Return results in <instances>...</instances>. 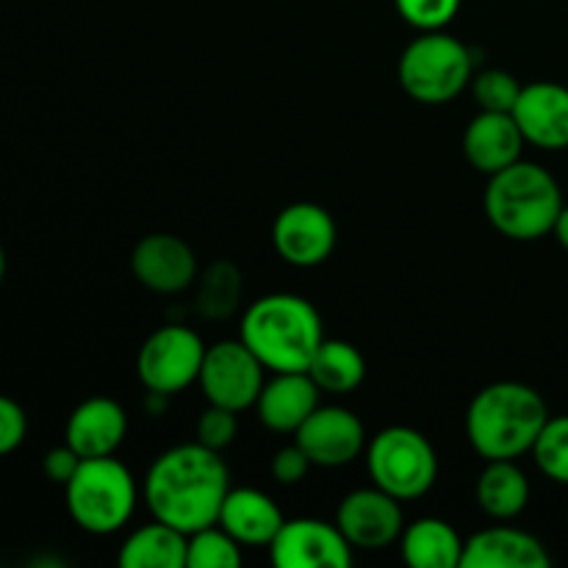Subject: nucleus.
I'll return each instance as SVG.
<instances>
[{"label": "nucleus", "mask_w": 568, "mask_h": 568, "mask_svg": "<svg viewBox=\"0 0 568 568\" xmlns=\"http://www.w3.org/2000/svg\"><path fill=\"white\" fill-rule=\"evenodd\" d=\"M231 491V475L220 453L203 444H181L153 460L144 477V503L153 519L192 532L216 525Z\"/></svg>", "instance_id": "f257e3e1"}, {"label": "nucleus", "mask_w": 568, "mask_h": 568, "mask_svg": "<svg viewBox=\"0 0 568 568\" xmlns=\"http://www.w3.org/2000/svg\"><path fill=\"white\" fill-rule=\"evenodd\" d=\"M547 419V403L536 388L499 381L475 394L466 410V436L483 460H516L532 453Z\"/></svg>", "instance_id": "f03ea898"}, {"label": "nucleus", "mask_w": 568, "mask_h": 568, "mask_svg": "<svg viewBox=\"0 0 568 568\" xmlns=\"http://www.w3.org/2000/svg\"><path fill=\"white\" fill-rule=\"evenodd\" d=\"M242 342L275 372H308L316 347L325 342L322 316L297 294H266L255 300L242 320Z\"/></svg>", "instance_id": "7ed1b4c3"}, {"label": "nucleus", "mask_w": 568, "mask_h": 568, "mask_svg": "<svg viewBox=\"0 0 568 568\" xmlns=\"http://www.w3.org/2000/svg\"><path fill=\"white\" fill-rule=\"evenodd\" d=\"M560 209L564 194L558 181L541 164L519 159L488 181V222L514 242H536L549 236Z\"/></svg>", "instance_id": "20e7f679"}, {"label": "nucleus", "mask_w": 568, "mask_h": 568, "mask_svg": "<svg viewBox=\"0 0 568 568\" xmlns=\"http://www.w3.org/2000/svg\"><path fill=\"white\" fill-rule=\"evenodd\" d=\"M64 494L72 521L92 536H111L122 530L139 503L136 480L114 455L83 458L64 486Z\"/></svg>", "instance_id": "39448f33"}, {"label": "nucleus", "mask_w": 568, "mask_h": 568, "mask_svg": "<svg viewBox=\"0 0 568 568\" xmlns=\"http://www.w3.org/2000/svg\"><path fill=\"white\" fill-rule=\"evenodd\" d=\"M399 83L425 105H444L458 98L475 75L471 50L447 31H422L399 55Z\"/></svg>", "instance_id": "423d86ee"}, {"label": "nucleus", "mask_w": 568, "mask_h": 568, "mask_svg": "<svg viewBox=\"0 0 568 568\" xmlns=\"http://www.w3.org/2000/svg\"><path fill=\"white\" fill-rule=\"evenodd\" d=\"M372 483L399 503L419 499L436 486L438 455L425 433L414 427H386L366 447Z\"/></svg>", "instance_id": "0eeeda50"}, {"label": "nucleus", "mask_w": 568, "mask_h": 568, "mask_svg": "<svg viewBox=\"0 0 568 568\" xmlns=\"http://www.w3.org/2000/svg\"><path fill=\"white\" fill-rule=\"evenodd\" d=\"M205 344L192 327L186 325H164L144 338L136 358L139 381L148 392L172 394L183 392L192 383H197L203 369Z\"/></svg>", "instance_id": "6e6552de"}, {"label": "nucleus", "mask_w": 568, "mask_h": 568, "mask_svg": "<svg viewBox=\"0 0 568 568\" xmlns=\"http://www.w3.org/2000/svg\"><path fill=\"white\" fill-rule=\"evenodd\" d=\"M209 405H222L236 414L253 408L264 388V364L255 358L253 349L239 338H225L205 347L203 369L197 377Z\"/></svg>", "instance_id": "1a4fd4ad"}, {"label": "nucleus", "mask_w": 568, "mask_h": 568, "mask_svg": "<svg viewBox=\"0 0 568 568\" xmlns=\"http://www.w3.org/2000/svg\"><path fill=\"white\" fill-rule=\"evenodd\" d=\"M270 558L277 568H347L353 566V547L338 525L288 519L272 538Z\"/></svg>", "instance_id": "9d476101"}, {"label": "nucleus", "mask_w": 568, "mask_h": 568, "mask_svg": "<svg viewBox=\"0 0 568 568\" xmlns=\"http://www.w3.org/2000/svg\"><path fill=\"white\" fill-rule=\"evenodd\" d=\"M336 222L316 203H292L275 216L272 244L286 264L311 270L325 264L336 250Z\"/></svg>", "instance_id": "9b49d317"}, {"label": "nucleus", "mask_w": 568, "mask_h": 568, "mask_svg": "<svg viewBox=\"0 0 568 568\" xmlns=\"http://www.w3.org/2000/svg\"><path fill=\"white\" fill-rule=\"evenodd\" d=\"M336 525L349 547L366 549V552L392 547L405 530L399 499L377 486L347 494L336 510Z\"/></svg>", "instance_id": "f8f14e48"}, {"label": "nucleus", "mask_w": 568, "mask_h": 568, "mask_svg": "<svg viewBox=\"0 0 568 568\" xmlns=\"http://www.w3.org/2000/svg\"><path fill=\"white\" fill-rule=\"evenodd\" d=\"M294 442L303 447L314 466L338 469V466L353 464L364 453L366 430L364 422L353 410L338 408V405H320L294 433Z\"/></svg>", "instance_id": "ddd939ff"}, {"label": "nucleus", "mask_w": 568, "mask_h": 568, "mask_svg": "<svg viewBox=\"0 0 568 568\" xmlns=\"http://www.w3.org/2000/svg\"><path fill=\"white\" fill-rule=\"evenodd\" d=\"M131 270L155 294L186 292L197 281L194 250L175 233H150L133 247Z\"/></svg>", "instance_id": "4468645a"}, {"label": "nucleus", "mask_w": 568, "mask_h": 568, "mask_svg": "<svg viewBox=\"0 0 568 568\" xmlns=\"http://www.w3.org/2000/svg\"><path fill=\"white\" fill-rule=\"evenodd\" d=\"M510 114H514L525 142L532 148H568V89L564 83H527V87H521V94Z\"/></svg>", "instance_id": "2eb2a0df"}, {"label": "nucleus", "mask_w": 568, "mask_h": 568, "mask_svg": "<svg viewBox=\"0 0 568 568\" xmlns=\"http://www.w3.org/2000/svg\"><path fill=\"white\" fill-rule=\"evenodd\" d=\"M547 547L536 536L499 525L475 532L464 541L460 568H549Z\"/></svg>", "instance_id": "dca6fc26"}, {"label": "nucleus", "mask_w": 568, "mask_h": 568, "mask_svg": "<svg viewBox=\"0 0 568 568\" xmlns=\"http://www.w3.org/2000/svg\"><path fill=\"white\" fill-rule=\"evenodd\" d=\"M320 394L308 372H275V377L264 383L253 408L261 425L272 433H297L320 408Z\"/></svg>", "instance_id": "f3484780"}, {"label": "nucleus", "mask_w": 568, "mask_h": 568, "mask_svg": "<svg viewBox=\"0 0 568 568\" xmlns=\"http://www.w3.org/2000/svg\"><path fill=\"white\" fill-rule=\"evenodd\" d=\"M525 144L514 114H505V111H480L464 133L466 161L488 178L516 164Z\"/></svg>", "instance_id": "a211bd4d"}, {"label": "nucleus", "mask_w": 568, "mask_h": 568, "mask_svg": "<svg viewBox=\"0 0 568 568\" xmlns=\"http://www.w3.org/2000/svg\"><path fill=\"white\" fill-rule=\"evenodd\" d=\"M128 433V416L116 399L89 397L70 414L64 442L81 458H105L120 449Z\"/></svg>", "instance_id": "6ab92c4d"}, {"label": "nucleus", "mask_w": 568, "mask_h": 568, "mask_svg": "<svg viewBox=\"0 0 568 568\" xmlns=\"http://www.w3.org/2000/svg\"><path fill=\"white\" fill-rule=\"evenodd\" d=\"M283 521L286 519L270 494L258 488H231L216 525L225 527L242 547H270Z\"/></svg>", "instance_id": "aec40b11"}, {"label": "nucleus", "mask_w": 568, "mask_h": 568, "mask_svg": "<svg viewBox=\"0 0 568 568\" xmlns=\"http://www.w3.org/2000/svg\"><path fill=\"white\" fill-rule=\"evenodd\" d=\"M399 549L410 568H460L464 541L449 521L425 516L405 527Z\"/></svg>", "instance_id": "412c9836"}, {"label": "nucleus", "mask_w": 568, "mask_h": 568, "mask_svg": "<svg viewBox=\"0 0 568 568\" xmlns=\"http://www.w3.org/2000/svg\"><path fill=\"white\" fill-rule=\"evenodd\" d=\"M475 499L486 516L510 521L525 514L530 503V480L516 460H486V469L477 477Z\"/></svg>", "instance_id": "4be33fe9"}, {"label": "nucleus", "mask_w": 568, "mask_h": 568, "mask_svg": "<svg viewBox=\"0 0 568 568\" xmlns=\"http://www.w3.org/2000/svg\"><path fill=\"white\" fill-rule=\"evenodd\" d=\"M186 532L153 519L125 538L116 560L122 568H186Z\"/></svg>", "instance_id": "5701e85b"}, {"label": "nucleus", "mask_w": 568, "mask_h": 568, "mask_svg": "<svg viewBox=\"0 0 568 568\" xmlns=\"http://www.w3.org/2000/svg\"><path fill=\"white\" fill-rule=\"evenodd\" d=\"M308 375L320 392L344 397L361 388L366 377V361L355 344L344 338H325L311 358Z\"/></svg>", "instance_id": "b1692460"}, {"label": "nucleus", "mask_w": 568, "mask_h": 568, "mask_svg": "<svg viewBox=\"0 0 568 568\" xmlns=\"http://www.w3.org/2000/svg\"><path fill=\"white\" fill-rule=\"evenodd\" d=\"M242 297V272L231 261H216L197 281V311L205 320H227Z\"/></svg>", "instance_id": "393cba45"}, {"label": "nucleus", "mask_w": 568, "mask_h": 568, "mask_svg": "<svg viewBox=\"0 0 568 568\" xmlns=\"http://www.w3.org/2000/svg\"><path fill=\"white\" fill-rule=\"evenodd\" d=\"M242 566V544L222 525L192 532L186 541V568H236Z\"/></svg>", "instance_id": "a878e982"}, {"label": "nucleus", "mask_w": 568, "mask_h": 568, "mask_svg": "<svg viewBox=\"0 0 568 568\" xmlns=\"http://www.w3.org/2000/svg\"><path fill=\"white\" fill-rule=\"evenodd\" d=\"M532 458L549 480L568 486V416H549L532 444Z\"/></svg>", "instance_id": "bb28decb"}, {"label": "nucleus", "mask_w": 568, "mask_h": 568, "mask_svg": "<svg viewBox=\"0 0 568 568\" xmlns=\"http://www.w3.org/2000/svg\"><path fill=\"white\" fill-rule=\"evenodd\" d=\"M471 94L480 111H505L510 114L521 94V83L505 70H483L471 75Z\"/></svg>", "instance_id": "cd10ccee"}, {"label": "nucleus", "mask_w": 568, "mask_h": 568, "mask_svg": "<svg viewBox=\"0 0 568 568\" xmlns=\"http://www.w3.org/2000/svg\"><path fill=\"white\" fill-rule=\"evenodd\" d=\"M399 17L416 31H444L455 20L460 0H394Z\"/></svg>", "instance_id": "c85d7f7f"}, {"label": "nucleus", "mask_w": 568, "mask_h": 568, "mask_svg": "<svg viewBox=\"0 0 568 568\" xmlns=\"http://www.w3.org/2000/svg\"><path fill=\"white\" fill-rule=\"evenodd\" d=\"M239 433V419L236 410L222 408V405H209V408L200 414L197 419V444L222 453L225 447H231L233 438Z\"/></svg>", "instance_id": "c756f323"}, {"label": "nucleus", "mask_w": 568, "mask_h": 568, "mask_svg": "<svg viewBox=\"0 0 568 568\" xmlns=\"http://www.w3.org/2000/svg\"><path fill=\"white\" fill-rule=\"evenodd\" d=\"M26 433L28 416L26 410H22V405L0 394V458L14 453V449L26 442Z\"/></svg>", "instance_id": "7c9ffc66"}, {"label": "nucleus", "mask_w": 568, "mask_h": 568, "mask_svg": "<svg viewBox=\"0 0 568 568\" xmlns=\"http://www.w3.org/2000/svg\"><path fill=\"white\" fill-rule=\"evenodd\" d=\"M311 466L314 464H311L308 455H305L303 447L294 442L275 453V458H272V477H275L281 486H297V483L305 480Z\"/></svg>", "instance_id": "2f4dec72"}, {"label": "nucleus", "mask_w": 568, "mask_h": 568, "mask_svg": "<svg viewBox=\"0 0 568 568\" xmlns=\"http://www.w3.org/2000/svg\"><path fill=\"white\" fill-rule=\"evenodd\" d=\"M81 455L70 447V444H61V447H53L42 460V471L48 475V480L59 483V486H67L72 480V475L81 466Z\"/></svg>", "instance_id": "473e14b6"}, {"label": "nucleus", "mask_w": 568, "mask_h": 568, "mask_svg": "<svg viewBox=\"0 0 568 568\" xmlns=\"http://www.w3.org/2000/svg\"><path fill=\"white\" fill-rule=\"evenodd\" d=\"M552 233H555V239H558V242L568 250V205H564V209H560L558 222H555Z\"/></svg>", "instance_id": "72a5a7b5"}, {"label": "nucleus", "mask_w": 568, "mask_h": 568, "mask_svg": "<svg viewBox=\"0 0 568 568\" xmlns=\"http://www.w3.org/2000/svg\"><path fill=\"white\" fill-rule=\"evenodd\" d=\"M6 277V253H3V244H0V283Z\"/></svg>", "instance_id": "f704fd0d"}]
</instances>
